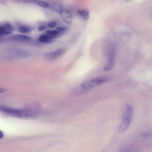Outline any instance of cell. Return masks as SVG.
<instances>
[{"instance_id": "ac0fdd59", "label": "cell", "mask_w": 152, "mask_h": 152, "mask_svg": "<svg viewBox=\"0 0 152 152\" xmlns=\"http://www.w3.org/2000/svg\"><path fill=\"white\" fill-rule=\"evenodd\" d=\"M47 28V27L45 25H42L39 27L38 30L39 31H42L46 29Z\"/></svg>"}, {"instance_id": "52a82bcc", "label": "cell", "mask_w": 152, "mask_h": 152, "mask_svg": "<svg viewBox=\"0 0 152 152\" xmlns=\"http://www.w3.org/2000/svg\"><path fill=\"white\" fill-rule=\"evenodd\" d=\"M63 20L66 23L71 24L72 21L73 17L72 13L68 10L63 9L59 13Z\"/></svg>"}, {"instance_id": "277c9868", "label": "cell", "mask_w": 152, "mask_h": 152, "mask_svg": "<svg viewBox=\"0 0 152 152\" xmlns=\"http://www.w3.org/2000/svg\"><path fill=\"white\" fill-rule=\"evenodd\" d=\"M66 49L64 48H59L54 51L49 52L45 54V58L48 60H54L63 55L66 51Z\"/></svg>"}, {"instance_id": "6da1fadb", "label": "cell", "mask_w": 152, "mask_h": 152, "mask_svg": "<svg viewBox=\"0 0 152 152\" xmlns=\"http://www.w3.org/2000/svg\"><path fill=\"white\" fill-rule=\"evenodd\" d=\"M0 111L11 116L22 118H32L37 116V112L34 110L17 109L1 105Z\"/></svg>"}, {"instance_id": "7c38bea8", "label": "cell", "mask_w": 152, "mask_h": 152, "mask_svg": "<svg viewBox=\"0 0 152 152\" xmlns=\"http://www.w3.org/2000/svg\"><path fill=\"white\" fill-rule=\"evenodd\" d=\"M77 13L80 18L83 20H88L89 17V14L88 11L86 10H79Z\"/></svg>"}, {"instance_id": "3957f363", "label": "cell", "mask_w": 152, "mask_h": 152, "mask_svg": "<svg viewBox=\"0 0 152 152\" xmlns=\"http://www.w3.org/2000/svg\"><path fill=\"white\" fill-rule=\"evenodd\" d=\"M133 116L132 107L131 105L127 104L121 123L118 129V132L122 133L126 130L132 119Z\"/></svg>"}, {"instance_id": "2e32d148", "label": "cell", "mask_w": 152, "mask_h": 152, "mask_svg": "<svg viewBox=\"0 0 152 152\" xmlns=\"http://www.w3.org/2000/svg\"><path fill=\"white\" fill-rule=\"evenodd\" d=\"M56 23L55 22L52 21L48 24V26L50 28H53L56 25Z\"/></svg>"}, {"instance_id": "7a4b0ae2", "label": "cell", "mask_w": 152, "mask_h": 152, "mask_svg": "<svg viewBox=\"0 0 152 152\" xmlns=\"http://www.w3.org/2000/svg\"><path fill=\"white\" fill-rule=\"evenodd\" d=\"M107 79L104 77H96L86 80L81 84L74 91V93L79 95L86 93L95 87L106 82Z\"/></svg>"}, {"instance_id": "9a60e30c", "label": "cell", "mask_w": 152, "mask_h": 152, "mask_svg": "<svg viewBox=\"0 0 152 152\" xmlns=\"http://www.w3.org/2000/svg\"><path fill=\"white\" fill-rule=\"evenodd\" d=\"M141 136L144 138H148L152 137V132L147 131L142 132L141 134Z\"/></svg>"}, {"instance_id": "8992f818", "label": "cell", "mask_w": 152, "mask_h": 152, "mask_svg": "<svg viewBox=\"0 0 152 152\" xmlns=\"http://www.w3.org/2000/svg\"><path fill=\"white\" fill-rule=\"evenodd\" d=\"M13 31L12 25L8 22L1 24L0 25V36H3L11 34Z\"/></svg>"}, {"instance_id": "9c48e42d", "label": "cell", "mask_w": 152, "mask_h": 152, "mask_svg": "<svg viewBox=\"0 0 152 152\" xmlns=\"http://www.w3.org/2000/svg\"><path fill=\"white\" fill-rule=\"evenodd\" d=\"M54 38L46 34L41 35L38 39V41L42 43L46 44L52 42Z\"/></svg>"}, {"instance_id": "ba28073f", "label": "cell", "mask_w": 152, "mask_h": 152, "mask_svg": "<svg viewBox=\"0 0 152 152\" xmlns=\"http://www.w3.org/2000/svg\"><path fill=\"white\" fill-rule=\"evenodd\" d=\"M10 39L14 41L19 42H29L32 39L30 37L23 34H17L12 35L10 37Z\"/></svg>"}, {"instance_id": "d6986e66", "label": "cell", "mask_w": 152, "mask_h": 152, "mask_svg": "<svg viewBox=\"0 0 152 152\" xmlns=\"http://www.w3.org/2000/svg\"><path fill=\"white\" fill-rule=\"evenodd\" d=\"M4 137V134L2 131H0V138H2Z\"/></svg>"}, {"instance_id": "e0dca14e", "label": "cell", "mask_w": 152, "mask_h": 152, "mask_svg": "<svg viewBox=\"0 0 152 152\" xmlns=\"http://www.w3.org/2000/svg\"><path fill=\"white\" fill-rule=\"evenodd\" d=\"M56 29L58 30L65 32L67 28L65 27H60L57 28Z\"/></svg>"}, {"instance_id": "8fae6325", "label": "cell", "mask_w": 152, "mask_h": 152, "mask_svg": "<svg viewBox=\"0 0 152 152\" xmlns=\"http://www.w3.org/2000/svg\"><path fill=\"white\" fill-rule=\"evenodd\" d=\"M64 32L59 31L57 29L51 30L46 31L45 34L53 37L55 38L61 36Z\"/></svg>"}, {"instance_id": "ffe728a7", "label": "cell", "mask_w": 152, "mask_h": 152, "mask_svg": "<svg viewBox=\"0 0 152 152\" xmlns=\"http://www.w3.org/2000/svg\"><path fill=\"white\" fill-rule=\"evenodd\" d=\"M127 0V1H129V0Z\"/></svg>"}, {"instance_id": "5b68a950", "label": "cell", "mask_w": 152, "mask_h": 152, "mask_svg": "<svg viewBox=\"0 0 152 152\" xmlns=\"http://www.w3.org/2000/svg\"><path fill=\"white\" fill-rule=\"evenodd\" d=\"M14 1L18 3L32 4L44 8L49 7V4L40 0H14Z\"/></svg>"}, {"instance_id": "30bf717a", "label": "cell", "mask_w": 152, "mask_h": 152, "mask_svg": "<svg viewBox=\"0 0 152 152\" xmlns=\"http://www.w3.org/2000/svg\"><path fill=\"white\" fill-rule=\"evenodd\" d=\"M115 66V60L113 57H111L109 59L108 62L104 66L103 70L107 72L112 70Z\"/></svg>"}, {"instance_id": "4fadbf2b", "label": "cell", "mask_w": 152, "mask_h": 152, "mask_svg": "<svg viewBox=\"0 0 152 152\" xmlns=\"http://www.w3.org/2000/svg\"><path fill=\"white\" fill-rule=\"evenodd\" d=\"M49 7L52 10L59 14L63 9V8L60 5L56 3H53L51 4H49Z\"/></svg>"}, {"instance_id": "5bb4252c", "label": "cell", "mask_w": 152, "mask_h": 152, "mask_svg": "<svg viewBox=\"0 0 152 152\" xmlns=\"http://www.w3.org/2000/svg\"><path fill=\"white\" fill-rule=\"evenodd\" d=\"M32 28L30 27L26 26H22L19 27V31L22 33H26L31 31Z\"/></svg>"}]
</instances>
